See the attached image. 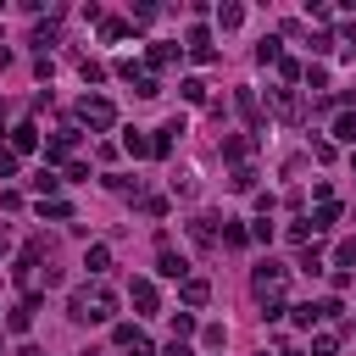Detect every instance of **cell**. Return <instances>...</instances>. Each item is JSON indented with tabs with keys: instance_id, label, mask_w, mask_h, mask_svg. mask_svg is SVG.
I'll return each instance as SVG.
<instances>
[{
	"instance_id": "13",
	"label": "cell",
	"mask_w": 356,
	"mask_h": 356,
	"mask_svg": "<svg viewBox=\"0 0 356 356\" xmlns=\"http://www.w3.org/2000/svg\"><path fill=\"white\" fill-rule=\"evenodd\" d=\"M234 106L245 111V122H250V128H261V106H256V95H250V89H239V95H234Z\"/></svg>"
},
{
	"instance_id": "2",
	"label": "cell",
	"mask_w": 356,
	"mask_h": 356,
	"mask_svg": "<svg viewBox=\"0 0 356 356\" xmlns=\"http://www.w3.org/2000/svg\"><path fill=\"white\" fill-rule=\"evenodd\" d=\"M250 284H256L261 306H284V300H278V289H284V267H278V261H261V267L250 273Z\"/></svg>"
},
{
	"instance_id": "23",
	"label": "cell",
	"mask_w": 356,
	"mask_h": 356,
	"mask_svg": "<svg viewBox=\"0 0 356 356\" xmlns=\"http://www.w3.org/2000/svg\"><path fill=\"white\" fill-rule=\"evenodd\" d=\"M350 261H356V239H339V245H334V267H339V273H345V267H350Z\"/></svg>"
},
{
	"instance_id": "22",
	"label": "cell",
	"mask_w": 356,
	"mask_h": 356,
	"mask_svg": "<svg viewBox=\"0 0 356 356\" xmlns=\"http://www.w3.org/2000/svg\"><path fill=\"white\" fill-rule=\"evenodd\" d=\"M39 217H56V222H67V217H72V206H67V200H39Z\"/></svg>"
},
{
	"instance_id": "27",
	"label": "cell",
	"mask_w": 356,
	"mask_h": 356,
	"mask_svg": "<svg viewBox=\"0 0 356 356\" xmlns=\"http://www.w3.org/2000/svg\"><path fill=\"white\" fill-rule=\"evenodd\" d=\"M122 33H128V28H122V22H117V17H106V22H100V39H106V44H117V39H122Z\"/></svg>"
},
{
	"instance_id": "9",
	"label": "cell",
	"mask_w": 356,
	"mask_h": 356,
	"mask_svg": "<svg viewBox=\"0 0 356 356\" xmlns=\"http://www.w3.org/2000/svg\"><path fill=\"white\" fill-rule=\"evenodd\" d=\"M33 145H39V128H33V122H17V128H11V150L22 156V150H33Z\"/></svg>"
},
{
	"instance_id": "38",
	"label": "cell",
	"mask_w": 356,
	"mask_h": 356,
	"mask_svg": "<svg viewBox=\"0 0 356 356\" xmlns=\"http://www.w3.org/2000/svg\"><path fill=\"white\" fill-rule=\"evenodd\" d=\"M17 172V150H0V178H11Z\"/></svg>"
},
{
	"instance_id": "31",
	"label": "cell",
	"mask_w": 356,
	"mask_h": 356,
	"mask_svg": "<svg viewBox=\"0 0 356 356\" xmlns=\"http://www.w3.org/2000/svg\"><path fill=\"white\" fill-rule=\"evenodd\" d=\"M250 184H256V172H250V167H234V178H228V189H250Z\"/></svg>"
},
{
	"instance_id": "18",
	"label": "cell",
	"mask_w": 356,
	"mask_h": 356,
	"mask_svg": "<svg viewBox=\"0 0 356 356\" xmlns=\"http://www.w3.org/2000/svg\"><path fill=\"white\" fill-rule=\"evenodd\" d=\"M111 339H117V345H122V350H134V345H139V339H145V334H139V328H134V323H117V328H111Z\"/></svg>"
},
{
	"instance_id": "7",
	"label": "cell",
	"mask_w": 356,
	"mask_h": 356,
	"mask_svg": "<svg viewBox=\"0 0 356 356\" xmlns=\"http://www.w3.org/2000/svg\"><path fill=\"white\" fill-rule=\"evenodd\" d=\"M156 273H161V278H184V273H189V261H184L178 250H167V245H161V256H156Z\"/></svg>"
},
{
	"instance_id": "6",
	"label": "cell",
	"mask_w": 356,
	"mask_h": 356,
	"mask_svg": "<svg viewBox=\"0 0 356 356\" xmlns=\"http://www.w3.org/2000/svg\"><path fill=\"white\" fill-rule=\"evenodd\" d=\"M72 145H78V128H61L50 145H44V167H56V161H67L72 156Z\"/></svg>"
},
{
	"instance_id": "5",
	"label": "cell",
	"mask_w": 356,
	"mask_h": 356,
	"mask_svg": "<svg viewBox=\"0 0 356 356\" xmlns=\"http://www.w3.org/2000/svg\"><path fill=\"white\" fill-rule=\"evenodd\" d=\"M267 100H273V111H278L284 122H300V117H306V106L295 100V89H267Z\"/></svg>"
},
{
	"instance_id": "20",
	"label": "cell",
	"mask_w": 356,
	"mask_h": 356,
	"mask_svg": "<svg viewBox=\"0 0 356 356\" xmlns=\"http://www.w3.org/2000/svg\"><path fill=\"white\" fill-rule=\"evenodd\" d=\"M245 22V6H217V28H239Z\"/></svg>"
},
{
	"instance_id": "36",
	"label": "cell",
	"mask_w": 356,
	"mask_h": 356,
	"mask_svg": "<svg viewBox=\"0 0 356 356\" xmlns=\"http://www.w3.org/2000/svg\"><path fill=\"white\" fill-rule=\"evenodd\" d=\"M172 195H184V200H189V195H195V178H189V172H178V178H172Z\"/></svg>"
},
{
	"instance_id": "19",
	"label": "cell",
	"mask_w": 356,
	"mask_h": 356,
	"mask_svg": "<svg viewBox=\"0 0 356 356\" xmlns=\"http://www.w3.org/2000/svg\"><path fill=\"white\" fill-rule=\"evenodd\" d=\"M334 139L356 145V111H339V122H334Z\"/></svg>"
},
{
	"instance_id": "39",
	"label": "cell",
	"mask_w": 356,
	"mask_h": 356,
	"mask_svg": "<svg viewBox=\"0 0 356 356\" xmlns=\"http://www.w3.org/2000/svg\"><path fill=\"white\" fill-rule=\"evenodd\" d=\"M167 356H195V350H189L184 339H172V345H167Z\"/></svg>"
},
{
	"instance_id": "10",
	"label": "cell",
	"mask_w": 356,
	"mask_h": 356,
	"mask_svg": "<svg viewBox=\"0 0 356 356\" xmlns=\"http://www.w3.org/2000/svg\"><path fill=\"white\" fill-rule=\"evenodd\" d=\"M250 150H256V139H250V134H234V139H222V156H228V161H245Z\"/></svg>"
},
{
	"instance_id": "42",
	"label": "cell",
	"mask_w": 356,
	"mask_h": 356,
	"mask_svg": "<svg viewBox=\"0 0 356 356\" xmlns=\"http://www.w3.org/2000/svg\"><path fill=\"white\" fill-rule=\"evenodd\" d=\"M0 256H6V234H0Z\"/></svg>"
},
{
	"instance_id": "32",
	"label": "cell",
	"mask_w": 356,
	"mask_h": 356,
	"mask_svg": "<svg viewBox=\"0 0 356 356\" xmlns=\"http://www.w3.org/2000/svg\"><path fill=\"white\" fill-rule=\"evenodd\" d=\"M289 312H295V323H300V328H312V323H323V317H317V306H289Z\"/></svg>"
},
{
	"instance_id": "25",
	"label": "cell",
	"mask_w": 356,
	"mask_h": 356,
	"mask_svg": "<svg viewBox=\"0 0 356 356\" xmlns=\"http://www.w3.org/2000/svg\"><path fill=\"white\" fill-rule=\"evenodd\" d=\"M245 239H250V234H245V228H239V222H222V245H228V250H239V245H245Z\"/></svg>"
},
{
	"instance_id": "44",
	"label": "cell",
	"mask_w": 356,
	"mask_h": 356,
	"mask_svg": "<svg viewBox=\"0 0 356 356\" xmlns=\"http://www.w3.org/2000/svg\"><path fill=\"white\" fill-rule=\"evenodd\" d=\"M350 161H356V156H350Z\"/></svg>"
},
{
	"instance_id": "37",
	"label": "cell",
	"mask_w": 356,
	"mask_h": 356,
	"mask_svg": "<svg viewBox=\"0 0 356 356\" xmlns=\"http://www.w3.org/2000/svg\"><path fill=\"white\" fill-rule=\"evenodd\" d=\"M289 239L295 245H312V222H289Z\"/></svg>"
},
{
	"instance_id": "3",
	"label": "cell",
	"mask_w": 356,
	"mask_h": 356,
	"mask_svg": "<svg viewBox=\"0 0 356 356\" xmlns=\"http://www.w3.org/2000/svg\"><path fill=\"white\" fill-rule=\"evenodd\" d=\"M78 122H83V128H111V122H117V106L100 100V95H83V100H78Z\"/></svg>"
},
{
	"instance_id": "16",
	"label": "cell",
	"mask_w": 356,
	"mask_h": 356,
	"mask_svg": "<svg viewBox=\"0 0 356 356\" xmlns=\"http://www.w3.org/2000/svg\"><path fill=\"white\" fill-rule=\"evenodd\" d=\"M122 150H128V156H150V139H145L139 128H128V134H122Z\"/></svg>"
},
{
	"instance_id": "29",
	"label": "cell",
	"mask_w": 356,
	"mask_h": 356,
	"mask_svg": "<svg viewBox=\"0 0 356 356\" xmlns=\"http://www.w3.org/2000/svg\"><path fill=\"white\" fill-rule=\"evenodd\" d=\"M189 334H195V317L178 312V317H172V339H189Z\"/></svg>"
},
{
	"instance_id": "21",
	"label": "cell",
	"mask_w": 356,
	"mask_h": 356,
	"mask_svg": "<svg viewBox=\"0 0 356 356\" xmlns=\"http://www.w3.org/2000/svg\"><path fill=\"white\" fill-rule=\"evenodd\" d=\"M134 95H139V100H156V95H161V83H156L150 72H139V78H134Z\"/></svg>"
},
{
	"instance_id": "15",
	"label": "cell",
	"mask_w": 356,
	"mask_h": 356,
	"mask_svg": "<svg viewBox=\"0 0 356 356\" xmlns=\"http://www.w3.org/2000/svg\"><path fill=\"white\" fill-rule=\"evenodd\" d=\"M211 222H217V217H195V222H189V239H195V245H211V239H217Z\"/></svg>"
},
{
	"instance_id": "24",
	"label": "cell",
	"mask_w": 356,
	"mask_h": 356,
	"mask_svg": "<svg viewBox=\"0 0 356 356\" xmlns=\"http://www.w3.org/2000/svg\"><path fill=\"white\" fill-rule=\"evenodd\" d=\"M178 89H184V100H189V106H200V100H206V83H200V78H184Z\"/></svg>"
},
{
	"instance_id": "12",
	"label": "cell",
	"mask_w": 356,
	"mask_h": 356,
	"mask_svg": "<svg viewBox=\"0 0 356 356\" xmlns=\"http://www.w3.org/2000/svg\"><path fill=\"white\" fill-rule=\"evenodd\" d=\"M211 300V284L206 278H184V306H206Z\"/></svg>"
},
{
	"instance_id": "17",
	"label": "cell",
	"mask_w": 356,
	"mask_h": 356,
	"mask_svg": "<svg viewBox=\"0 0 356 356\" xmlns=\"http://www.w3.org/2000/svg\"><path fill=\"white\" fill-rule=\"evenodd\" d=\"M83 267H89V273H95V278H100V273H106V267H111V250H106V245H95V250H89V256H83Z\"/></svg>"
},
{
	"instance_id": "41",
	"label": "cell",
	"mask_w": 356,
	"mask_h": 356,
	"mask_svg": "<svg viewBox=\"0 0 356 356\" xmlns=\"http://www.w3.org/2000/svg\"><path fill=\"white\" fill-rule=\"evenodd\" d=\"M278 356H300V350H278Z\"/></svg>"
},
{
	"instance_id": "1",
	"label": "cell",
	"mask_w": 356,
	"mask_h": 356,
	"mask_svg": "<svg viewBox=\"0 0 356 356\" xmlns=\"http://www.w3.org/2000/svg\"><path fill=\"white\" fill-rule=\"evenodd\" d=\"M67 317H72V323H111V317H117V295H111L106 284L78 289V295L67 300Z\"/></svg>"
},
{
	"instance_id": "40",
	"label": "cell",
	"mask_w": 356,
	"mask_h": 356,
	"mask_svg": "<svg viewBox=\"0 0 356 356\" xmlns=\"http://www.w3.org/2000/svg\"><path fill=\"white\" fill-rule=\"evenodd\" d=\"M128 356H156V350H150V345H145V339H139V345H134V350H128Z\"/></svg>"
},
{
	"instance_id": "28",
	"label": "cell",
	"mask_w": 356,
	"mask_h": 356,
	"mask_svg": "<svg viewBox=\"0 0 356 356\" xmlns=\"http://www.w3.org/2000/svg\"><path fill=\"white\" fill-rule=\"evenodd\" d=\"M328 50H334V33L317 28V33H312V56H328Z\"/></svg>"
},
{
	"instance_id": "43",
	"label": "cell",
	"mask_w": 356,
	"mask_h": 356,
	"mask_svg": "<svg viewBox=\"0 0 356 356\" xmlns=\"http://www.w3.org/2000/svg\"><path fill=\"white\" fill-rule=\"evenodd\" d=\"M0 122H6V100H0Z\"/></svg>"
},
{
	"instance_id": "33",
	"label": "cell",
	"mask_w": 356,
	"mask_h": 356,
	"mask_svg": "<svg viewBox=\"0 0 356 356\" xmlns=\"http://www.w3.org/2000/svg\"><path fill=\"white\" fill-rule=\"evenodd\" d=\"M334 350H339L334 334H317V339H312V356H334Z\"/></svg>"
},
{
	"instance_id": "14",
	"label": "cell",
	"mask_w": 356,
	"mask_h": 356,
	"mask_svg": "<svg viewBox=\"0 0 356 356\" xmlns=\"http://www.w3.org/2000/svg\"><path fill=\"white\" fill-rule=\"evenodd\" d=\"M145 61H150V67H172V61H178V44H150Z\"/></svg>"
},
{
	"instance_id": "35",
	"label": "cell",
	"mask_w": 356,
	"mask_h": 356,
	"mask_svg": "<svg viewBox=\"0 0 356 356\" xmlns=\"http://www.w3.org/2000/svg\"><path fill=\"white\" fill-rule=\"evenodd\" d=\"M278 72H284V78L295 83V78H300V61H295V56H278Z\"/></svg>"
},
{
	"instance_id": "26",
	"label": "cell",
	"mask_w": 356,
	"mask_h": 356,
	"mask_svg": "<svg viewBox=\"0 0 356 356\" xmlns=\"http://www.w3.org/2000/svg\"><path fill=\"white\" fill-rule=\"evenodd\" d=\"M300 273H323V250H317V245L300 250Z\"/></svg>"
},
{
	"instance_id": "11",
	"label": "cell",
	"mask_w": 356,
	"mask_h": 356,
	"mask_svg": "<svg viewBox=\"0 0 356 356\" xmlns=\"http://www.w3.org/2000/svg\"><path fill=\"white\" fill-rule=\"evenodd\" d=\"M306 222H312V234H328V228L339 222V206H334V200H323V206H317V217H306Z\"/></svg>"
},
{
	"instance_id": "34",
	"label": "cell",
	"mask_w": 356,
	"mask_h": 356,
	"mask_svg": "<svg viewBox=\"0 0 356 356\" xmlns=\"http://www.w3.org/2000/svg\"><path fill=\"white\" fill-rule=\"evenodd\" d=\"M256 61H278V39H261L256 44Z\"/></svg>"
},
{
	"instance_id": "4",
	"label": "cell",
	"mask_w": 356,
	"mask_h": 356,
	"mask_svg": "<svg viewBox=\"0 0 356 356\" xmlns=\"http://www.w3.org/2000/svg\"><path fill=\"white\" fill-rule=\"evenodd\" d=\"M33 312H39V295L28 289V295H22V306H11V312H6V328H11V334H28V328H33Z\"/></svg>"
},
{
	"instance_id": "8",
	"label": "cell",
	"mask_w": 356,
	"mask_h": 356,
	"mask_svg": "<svg viewBox=\"0 0 356 356\" xmlns=\"http://www.w3.org/2000/svg\"><path fill=\"white\" fill-rule=\"evenodd\" d=\"M128 295H134V306H139L145 317L156 312V284H150V278H134V289H128Z\"/></svg>"
},
{
	"instance_id": "30",
	"label": "cell",
	"mask_w": 356,
	"mask_h": 356,
	"mask_svg": "<svg viewBox=\"0 0 356 356\" xmlns=\"http://www.w3.org/2000/svg\"><path fill=\"white\" fill-rule=\"evenodd\" d=\"M78 72H83V78H89V83H100V78H106V67H100V61H89V56H83V61H78Z\"/></svg>"
}]
</instances>
